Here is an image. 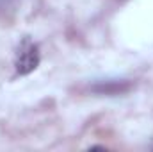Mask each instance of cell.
I'll return each instance as SVG.
<instances>
[{
	"mask_svg": "<svg viewBox=\"0 0 153 152\" xmlns=\"http://www.w3.org/2000/svg\"><path fill=\"white\" fill-rule=\"evenodd\" d=\"M39 48L36 43L32 41H23L18 54H16V61H14V66H16V72L20 75H27L30 72H34L39 66Z\"/></svg>",
	"mask_w": 153,
	"mask_h": 152,
	"instance_id": "1",
	"label": "cell"
},
{
	"mask_svg": "<svg viewBox=\"0 0 153 152\" xmlns=\"http://www.w3.org/2000/svg\"><path fill=\"white\" fill-rule=\"evenodd\" d=\"M130 88H132V84L128 81H117V79L100 81L91 86V90L98 95H121V93H126Z\"/></svg>",
	"mask_w": 153,
	"mask_h": 152,
	"instance_id": "2",
	"label": "cell"
}]
</instances>
